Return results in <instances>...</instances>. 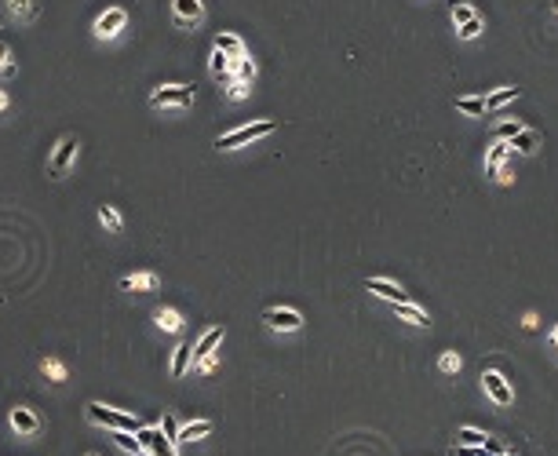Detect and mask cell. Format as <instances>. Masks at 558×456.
Here are the masks:
<instances>
[{
	"instance_id": "obj_1",
	"label": "cell",
	"mask_w": 558,
	"mask_h": 456,
	"mask_svg": "<svg viewBox=\"0 0 558 456\" xmlns=\"http://www.w3.org/2000/svg\"><path fill=\"white\" fill-rule=\"evenodd\" d=\"M88 416L95 420V423H103V428H110V431H132V435H139V428H143L135 416L117 413V409H106L103 402H88Z\"/></svg>"
},
{
	"instance_id": "obj_2",
	"label": "cell",
	"mask_w": 558,
	"mask_h": 456,
	"mask_svg": "<svg viewBox=\"0 0 558 456\" xmlns=\"http://www.w3.org/2000/svg\"><path fill=\"white\" fill-rule=\"evenodd\" d=\"M270 132H277V120H256V125H244V128H237L230 135H219V139H215V150H237V146L256 142V139H263Z\"/></svg>"
},
{
	"instance_id": "obj_3",
	"label": "cell",
	"mask_w": 558,
	"mask_h": 456,
	"mask_svg": "<svg viewBox=\"0 0 558 456\" xmlns=\"http://www.w3.org/2000/svg\"><path fill=\"white\" fill-rule=\"evenodd\" d=\"M139 442L146 456H175V442L165 435V428H139Z\"/></svg>"
},
{
	"instance_id": "obj_4",
	"label": "cell",
	"mask_w": 558,
	"mask_h": 456,
	"mask_svg": "<svg viewBox=\"0 0 558 456\" xmlns=\"http://www.w3.org/2000/svg\"><path fill=\"white\" fill-rule=\"evenodd\" d=\"M153 106H190L194 103V84H172V88H157L150 95Z\"/></svg>"
},
{
	"instance_id": "obj_5",
	"label": "cell",
	"mask_w": 558,
	"mask_h": 456,
	"mask_svg": "<svg viewBox=\"0 0 558 456\" xmlns=\"http://www.w3.org/2000/svg\"><path fill=\"white\" fill-rule=\"evenodd\" d=\"M482 387H485V394L496 402V405H511L515 402V390H511V383L500 376V373H482Z\"/></svg>"
},
{
	"instance_id": "obj_6",
	"label": "cell",
	"mask_w": 558,
	"mask_h": 456,
	"mask_svg": "<svg viewBox=\"0 0 558 456\" xmlns=\"http://www.w3.org/2000/svg\"><path fill=\"white\" fill-rule=\"evenodd\" d=\"M124 22H128V11H124V8H110V11L95 22V37H99V41H113L120 29H124Z\"/></svg>"
},
{
	"instance_id": "obj_7",
	"label": "cell",
	"mask_w": 558,
	"mask_h": 456,
	"mask_svg": "<svg viewBox=\"0 0 558 456\" xmlns=\"http://www.w3.org/2000/svg\"><path fill=\"white\" fill-rule=\"evenodd\" d=\"M365 289H368V292H376V296H383L387 303H405V299H409V292H405V289L394 285V281H387V278H368V281H365Z\"/></svg>"
},
{
	"instance_id": "obj_8",
	"label": "cell",
	"mask_w": 558,
	"mask_h": 456,
	"mask_svg": "<svg viewBox=\"0 0 558 456\" xmlns=\"http://www.w3.org/2000/svg\"><path fill=\"white\" fill-rule=\"evenodd\" d=\"M456 445H485V449H492V452H504L500 442H496L492 435H485V431H478V428H460V431H456Z\"/></svg>"
},
{
	"instance_id": "obj_9",
	"label": "cell",
	"mask_w": 558,
	"mask_h": 456,
	"mask_svg": "<svg viewBox=\"0 0 558 456\" xmlns=\"http://www.w3.org/2000/svg\"><path fill=\"white\" fill-rule=\"evenodd\" d=\"M73 154H77V139H73V135H66V139L58 142V150H55V157H51V175H55V179H62V172L70 168Z\"/></svg>"
},
{
	"instance_id": "obj_10",
	"label": "cell",
	"mask_w": 558,
	"mask_h": 456,
	"mask_svg": "<svg viewBox=\"0 0 558 456\" xmlns=\"http://www.w3.org/2000/svg\"><path fill=\"white\" fill-rule=\"evenodd\" d=\"M263 325H270L277 332H292V328L303 325V318L296 311H263Z\"/></svg>"
},
{
	"instance_id": "obj_11",
	"label": "cell",
	"mask_w": 558,
	"mask_h": 456,
	"mask_svg": "<svg viewBox=\"0 0 558 456\" xmlns=\"http://www.w3.org/2000/svg\"><path fill=\"white\" fill-rule=\"evenodd\" d=\"M219 340H223V328H219V325H215V328H208L205 336H201V343L194 347V365H197V369H201V365L212 358V351L219 347Z\"/></svg>"
},
{
	"instance_id": "obj_12",
	"label": "cell",
	"mask_w": 558,
	"mask_h": 456,
	"mask_svg": "<svg viewBox=\"0 0 558 456\" xmlns=\"http://www.w3.org/2000/svg\"><path fill=\"white\" fill-rule=\"evenodd\" d=\"M212 431H215L212 420H194V423H186V428H179L172 442H175V445H179V442H197V438H205V435H212Z\"/></svg>"
},
{
	"instance_id": "obj_13",
	"label": "cell",
	"mask_w": 558,
	"mask_h": 456,
	"mask_svg": "<svg viewBox=\"0 0 558 456\" xmlns=\"http://www.w3.org/2000/svg\"><path fill=\"white\" fill-rule=\"evenodd\" d=\"M391 307H394V314L401 318V321H409V325H416V328H427L430 325V318H427V311H420L416 307V303H391Z\"/></svg>"
},
{
	"instance_id": "obj_14",
	"label": "cell",
	"mask_w": 558,
	"mask_h": 456,
	"mask_svg": "<svg viewBox=\"0 0 558 456\" xmlns=\"http://www.w3.org/2000/svg\"><path fill=\"white\" fill-rule=\"evenodd\" d=\"M11 428L19 435H37L41 431V416L29 413V409H11Z\"/></svg>"
},
{
	"instance_id": "obj_15",
	"label": "cell",
	"mask_w": 558,
	"mask_h": 456,
	"mask_svg": "<svg viewBox=\"0 0 558 456\" xmlns=\"http://www.w3.org/2000/svg\"><path fill=\"white\" fill-rule=\"evenodd\" d=\"M522 95V88H496L485 95V113H496V110H504L507 103H515Z\"/></svg>"
},
{
	"instance_id": "obj_16",
	"label": "cell",
	"mask_w": 558,
	"mask_h": 456,
	"mask_svg": "<svg viewBox=\"0 0 558 456\" xmlns=\"http://www.w3.org/2000/svg\"><path fill=\"white\" fill-rule=\"evenodd\" d=\"M172 15H175V22H197L205 15V8H201V0H172Z\"/></svg>"
},
{
	"instance_id": "obj_17",
	"label": "cell",
	"mask_w": 558,
	"mask_h": 456,
	"mask_svg": "<svg viewBox=\"0 0 558 456\" xmlns=\"http://www.w3.org/2000/svg\"><path fill=\"white\" fill-rule=\"evenodd\" d=\"M507 154H511V142H507V139H496L492 150H489V157H485V172L496 175V172H500V165L507 161Z\"/></svg>"
},
{
	"instance_id": "obj_18",
	"label": "cell",
	"mask_w": 558,
	"mask_h": 456,
	"mask_svg": "<svg viewBox=\"0 0 558 456\" xmlns=\"http://www.w3.org/2000/svg\"><path fill=\"white\" fill-rule=\"evenodd\" d=\"M215 48L227 51L230 58H244V41L234 37V33H219V37H215Z\"/></svg>"
},
{
	"instance_id": "obj_19",
	"label": "cell",
	"mask_w": 558,
	"mask_h": 456,
	"mask_svg": "<svg viewBox=\"0 0 558 456\" xmlns=\"http://www.w3.org/2000/svg\"><path fill=\"white\" fill-rule=\"evenodd\" d=\"M234 63H237V58H230L227 51H219V48H215V51H212V63H208V70H212L215 77H230Z\"/></svg>"
},
{
	"instance_id": "obj_20",
	"label": "cell",
	"mask_w": 558,
	"mask_h": 456,
	"mask_svg": "<svg viewBox=\"0 0 558 456\" xmlns=\"http://www.w3.org/2000/svg\"><path fill=\"white\" fill-rule=\"evenodd\" d=\"M456 110L467 113V117H485V99L482 95H460L456 99Z\"/></svg>"
},
{
	"instance_id": "obj_21",
	"label": "cell",
	"mask_w": 558,
	"mask_h": 456,
	"mask_svg": "<svg viewBox=\"0 0 558 456\" xmlns=\"http://www.w3.org/2000/svg\"><path fill=\"white\" fill-rule=\"evenodd\" d=\"M537 132H529V128H522L515 139H511V150H518V154H533V150H537Z\"/></svg>"
},
{
	"instance_id": "obj_22",
	"label": "cell",
	"mask_w": 558,
	"mask_h": 456,
	"mask_svg": "<svg viewBox=\"0 0 558 456\" xmlns=\"http://www.w3.org/2000/svg\"><path fill=\"white\" fill-rule=\"evenodd\" d=\"M99 223H103L106 230H113V234H120V227H124L120 212H117L113 204H99Z\"/></svg>"
},
{
	"instance_id": "obj_23",
	"label": "cell",
	"mask_w": 558,
	"mask_h": 456,
	"mask_svg": "<svg viewBox=\"0 0 558 456\" xmlns=\"http://www.w3.org/2000/svg\"><path fill=\"white\" fill-rule=\"evenodd\" d=\"M190 354H194L190 343H179V347H175V354H172V376H182V373H186V365H190Z\"/></svg>"
},
{
	"instance_id": "obj_24",
	"label": "cell",
	"mask_w": 558,
	"mask_h": 456,
	"mask_svg": "<svg viewBox=\"0 0 558 456\" xmlns=\"http://www.w3.org/2000/svg\"><path fill=\"white\" fill-rule=\"evenodd\" d=\"M120 289H157V274H135V278H124Z\"/></svg>"
},
{
	"instance_id": "obj_25",
	"label": "cell",
	"mask_w": 558,
	"mask_h": 456,
	"mask_svg": "<svg viewBox=\"0 0 558 456\" xmlns=\"http://www.w3.org/2000/svg\"><path fill=\"white\" fill-rule=\"evenodd\" d=\"M482 15H475V19H467V22H463V26H456V33H460V41H475L478 33H482Z\"/></svg>"
},
{
	"instance_id": "obj_26",
	"label": "cell",
	"mask_w": 558,
	"mask_h": 456,
	"mask_svg": "<svg viewBox=\"0 0 558 456\" xmlns=\"http://www.w3.org/2000/svg\"><path fill=\"white\" fill-rule=\"evenodd\" d=\"M153 318H157V325H161L165 332H179V328H182V318H179L175 311H157Z\"/></svg>"
},
{
	"instance_id": "obj_27",
	"label": "cell",
	"mask_w": 558,
	"mask_h": 456,
	"mask_svg": "<svg viewBox=\"0 0 558 456\" xmlns=\"http://www.w3.org/2000/svg\"><path fill=\"white\" fill-rule=\"evenodd\" d=\"M522 128H525L522 120H500V125H496V139H507V142H511Z\"/></svg>"
},
{
	"instance_id": "obj_28",
	"label": "cell",
	"mask_w": 558,
	"mask_h": 456,
	"mask_svg": "<svg viewBox=\"0 0 558 456\" xmlns=\"http://www.w3.org/2000/svg\"><path fill=\"white\" fill-rule=\"evenodd\" d=\"M478 11L471 8V4H463V0H456V4H453V22L456 26H463V22H467V19H475Z\"/></svg>"
},
{
	"instance_id": "obj_29",
	"label": "cell",
	"mask_w": 558,
	"mask_h": 456,
	"mask_svg": "<svg viewBox=\"0 0 558 456\" xmlns=\"http://www.w3.org/2000/svg\"><path fill=\"white\" fill-rule=\"evenodd\" d=\"M230 73H237V81H252V77H256V63H248V58H237Z\"/></svg>"
},
{
	"instance_id": "obj_30",
	"label": "cell",
	"mask_w": 558,
	"mask_h": 456,
	"mask_svg": "<svg viewBox=\"0 0 558 456\" xmlns=\"http://www.w3.org/2000/svg\"><path fill=\"white\" fill-rule=\"evenodd\" d=\"M44 373H48L55 383H66V369H62V361H55V358L44 361Z\"/></svg>"
},
{
	"instance_id": "obj_31",
	"label": "cell",
	"mask_w": 558,
	"mask_h": 456,
	"mask_svg": "<svg viewBox=\"0 0 558 456\" xmlns=\"http://www.w3.org/2000/svg\"><path fill=\"white\" fill-rule=\"evenodd\" d=\"M460 365H463V361H460V354H453V351L438 358V369H442V373H460Z\"/></svg>"
},
{
	"instance_id": "obj_32",
	"label": "cell",
	"mask_w": 558,
	"mask_h": 456,
	"mask_svg": "<svg viewBox=\"0 0 558 456\" xmlns=\"http://www.w3.org/2000/svg\"><path fill=\"white\" fill-rule=\"evenodd\" d=\"M248 95V81H234L230 84V99H244Z\"/></svg>"
},
{
	"instance_id": "obj_33",
	"label": "cell",
	"mask_w": 558,
	"mask_h": 456,
	"mask_svg": "<svg viewBox=\"0 0 558 456\" xmlns=\"http://www.w3.org/2000/svg\"><path fill=\"white\" fill-rule=\"evenodd\" d=\"M8 8H11L15 15H29V0H8Z\"/></svg>"
},
{
	"instance_id": "obj_34",
	"label": "cell",
	"mask_w": 558,
	"mask_h": 456,
	"mask_svg": "<svg viewBox=\"0 0 558 456\" xmlns=\"http://www.w3.org/2000/svg\"><path fill=\"white\" fill-rule=\"evenodd\" d=\"M522 325H525V328H537V325H540V318H537V314H525V318H522Z\"/></svg>"
},
{
	"instance_id": "obj_35",
	"label": "cell",
	"mask_w": 558,
	"mask_h": 456,
	"mask_svg": "<svg viewBox=\"0 0 558 456\" xmlns=\"http://www.w3.org/2000/svg\"><path fill=\"white\" fill-rule=\"evenodd\" d=\"M4 58H8V44L0 41V70H4Z\"/></svg>"
},
{
	"instance_id": "obj_36",
	"label": "cell",
	"mask_w": 558,
	"mask_h": 456,
	"mask_svg": "<svg viewBox=\"0 0 558 456\" xmlns=\"http://www.w3.org/2000/svg\"><path fill=\"white\" fill-rule=\"evenodd\" d=\"M551 343H554V351H558V325L551 328Z\"/></svg>"
},
{
	"instance_id": "obj_37",
	"label": "cell",
	"mask_w": 558,
	"mask_h": 456,
	"mask_svg": "<svg viewBox=\"0 0 558 456\" xmlns=\"http://www.w3.org/2000/svg\"><path fill=\"white\" fill-rule=\"evenodd\" d=\"M8 106V91H0V110H4Z\"/></svg>"
},
{
	"instance_id": "obj_38",
	"label": "cell",
	"mask_w": 558,
	"mask_h": 456,
	"mask_svg": "<svg viewBox=\"0 0 558 456\" xmlns=\"http://www.w3.org/2000/svg\"><path fill=\"white\" fill-rule=\"evenodd\" d=\"M489 456H507V452H489Z\"/></svg>"
},
{
	"instance_id": "obj_39",
	"label": "cell",
	"mask_w": 558,
	"mask_h": 456,
	"mask_svg": "<svg viewBox=\"0 0 558 456\" xmlns=\"http://www.w3.org/2000/svg\"><path fill=\"white\" fill-rule=\"evenodd\" d=\"M554 15H558V4H554Z\"/></svg>"
},
{
	"instance_id": "obj_40",
	"label": "cell",
	"mask_w": 558,
	"mask_h": 456,
	"mask_svg": "<svg viewBox=\"0 0 558 456\" xmlns=\"http://www.w3.org/2000/svg\"><path fill=\"white\" fill-rule=\"evenodd\" d=\"M88 456H95V452H88Z\"/></svg>"
}]
</instances>
